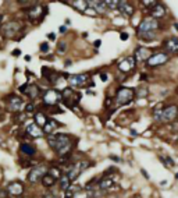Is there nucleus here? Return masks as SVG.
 Returning a JSON list of instances; mask_svg holds the SVG:
<instances>
[{"label": "nucleus", "mask_w": 178, "mask_h": 198, "mask_svg": "<svg viewBox=\"0 0 178 198\" xmlns=\"http://www.w3.org/2000/svg\"><path fill=\"white\" fill-rule=\"evenodd\" d=\"M120 38L122 39V41H127V39H128V34H127V32H121L120 34Z\"/></svg>", "instance_id": "nucleus-42"}, {"label": "nucleus", "mask_w": 178, "mask_h": 198, "mask_svg": "<svg viewBox=\"0 0 178 198\" xmlns=\"http://www.w3.org/2000/svg\"><path fill=\"white\" fill-rule=\"evenodd\" d=\"M58 31H60V34H64V32H66V31H67V28L64 27V25H61V27L58 28Z\"/></svg>", "instance_id": "nucleus-45"}, {"label": "nucleus", "mask_w": 178, "mask_h": 198, "mask_svg": "<svg viewBox=\"0 0 178 198\" xmlns=\"http://www.w3.org/2000/svg\"><path fill=\"white\" fill-rule=\"evenodd\" d=\"M60 180V188L63 190V191H67L70 186H71V182H70V179H68L67 174H61V177L58 179Z\"/></svg>", "instance_id": "nucleus-25"}, {"label": "nucleus", "mask_w": 178, "mask_h": 198, "mask_svg": "<svg viewBox=\"0 0 178 198\" xmlns=\"http://www.w3.org/2000/svg\"><path fill=\"white\" fill-rule=\"evenodd\" d=\"M147 88L146 86H143V85H141V86H138V88H136V91L134 92V94H135L136 95V98H146L147 96Z\"/></svg>", "instance_id": "nucleus-31"}, {"label": "nucleus", "mask_w": 178, "mask_h": 198, "mask_svg": "<svg viewBox=\"0 0 178 198\" xmlns=\"http://www.w3.org/2000/svg\"><path fill=\"white\" fill-rule=\"evenodd\" d=\"M22 29V25H21V22H18V21H10V22H7L4 27H3V35H4L6 38H14L17 35V34L20 32Z\"/></svg>", "instance_id": "nucleus-7"}, {"label": "nucleus", "mask_w": 178, "mask_h": 198, "mask_svg": "<svg viewBox=\"0 0 178 198\" xmlns=\"http://www.w3.org/2000/svg\"><path fill=\"white\" fill-rule=\"evenodd\" d=\"M134 89L131 88H120L117 94H115V103H117V106H125L128 105L130 102L134 99Z\"/></svg>", "instance_id": "nucleus-3"}, {"label": "nucleus", "mask_w": 178, "mask_h": 198, "mask_svg": "<svg viewBox=\"0 0 178 198\" xmlns=\"http://www.w3.org/2000/svg\"><path fill=\"white\" fill-rule=\"evenodd\" d=\"M47 174V167L45 165H39V166H35V167H32L29 173H28V182L32 183V184H35V183L41 182L42 180V177Z\"/></svg>", "instance_id": "nucleus-4"}, {"label": "nucleus", "mask_w": 178, "mask_h": 198, "mask_svg": "<svg viewBox=\"0 0 178 198\" xmlns=\"http://www.w3.org/2000/svg\"><path fill=\"white\" fill-rule=\"evenodd\" d=\"M163 48L166 49V52H168V53H178V38L173 36L166 39L163 43Z\"/></svg>", "instance_id": "nucleus-16"}, {"label": "nucleus", "mask_w": 178, "mask_h": 198, "mask_svg": "<svg viewBox=\"0 0 178 198\" xmlns=\"http://www.w3.org/2000/svg\"><path fill=\"white\" fill-rule=\"evenodd\" d=\"M142 173H143V176H145V177H146V179H149V174H147V172H145V170H143V169H142Z\"/></svg>", "instance_id": "nucleus-49"}, {"label": "nucleus", "mask_w": 178, "mask_h": 198, "mask_svg": "<svg viewBox=\"0 0 178 198\" xmlns=\"http://www.w3.org/2000/svg\"><path fill=\"white\" fill-rule=\"evenodd\" d=\"M88 198H90V197H88Z\"/></svg>", "instance_id": "nucleus-55"}, {"label": "nucleus", "mask_w": 178, "mask_h": 198, "mask_svg": "<svg viewBox=\"0 0 178 198\" xmlns=\"http://www.w3.org/2000/svg\"><path fill=\"white\" fill-rule=\"evenodd\" d=\"M113 186H114V180L110 179V177H103V179L98 183V188H99L100 191H102V190H110Z\"/></svg>", "instance_id": "nucleus-24"}, {"label": "nucleus", "mask_w": 178, "mask_h": 198, "mask_svg": "<svg viewBox=\"0 0 178 198\" xmlns=\"http://www.w3.org/2000/svg\"><path fill=\"white\" fill-rule=\"evenodd\" d=\"M47 144L60 156H68L73 148V141L67 134H52L47 138Z\"/></svg>", "instance_id": "nucleus-1"}, {"label": "nucleus", "mask_w": 178, "mask_h": 198, "mask_svg": "<svg viewBox=\"0 0 178 198\" xmlns=\"http://www.w3.org/2000/svg\"><path fill=\"white\" fill-rule=\"evenodd\" d=\"M22 106V99L17 95H9L6 98V107L9 112H18Z\"/></svg>", "instance_id": "nucleus-10"}, {"label": "nucleus", "mask_w": 178, "mask_h": 198, "mask_svg": "<svg viewBox=\"0 0 178 198\" xmlns=\"http://www.w3.org/2000/svg\"><path fill=\"white\" fill-rule=\"evenodd\" d=\"M46 122H47V117L45 116V113L38 112L36 114H35V124H36V126H39V127L42 126L43 127V126L46 124Z\"/></svg>", "instance_id": "nucleus-26"}, {"label": "nucleus", "mask_w": 178, "mask_h": 198, "mask_svg": "<svg viewBox=\"0 0 178 198\" xmlns=\"http://www.w3.org/2000/svg\"><path fill=\"white\" fill-rule=\"evenodd\" d=\"M95 46H96V48H99V46H100V41H96V42H95Z\"/></svg>", "instance_id": "nucleus-51"}, {"label": "nucleus", "mask_w": 178, "mask_h": 198, "mask_svg": "<svg viewBox=\"0 0 178 198\" xmlns=\"http://www.w3.org/2000/svg\"><path fill=\"white\" fill-rule=\"evenodd\" d=\"M25 131H26V134H28L29 137H33V138H39V137H42V135H43L42 129H41L39 126H36L35 123L28 124V127H26Z\"/></svg>", "instance_id": "nucleus-18"}, {"label": "nucleus", "mask_w": 178, "mask_h": 198, "mask_svg": "<svg viewBox=\"0 0 178 198\" xmlns=\"http://www.w3.org/2000/svg\"><path fill=\"white\" fill-rule=\"evenodd\" d=\"M142 4H143V6H147L149 9H152L153 6L156 4V1H146V0H143V1H142Z\"/></svg>", "instance_id": "nucleus-37"}, {"label": "nucleus", "mask_w": 178, "mask_h": 198, "mask_svg": "<svg viewBox=\"0 0 178 198\" xmlns=\"http://www.w3.org/2000/svg\"><path fill=\"white\" fill-rule=\"evenodd\" d=\"M105 3H106V6H109V9H118V1H117V0H114V1L106 0Z\"/></svg>", "instance_id": "nucleus-35"}, {"label": "nucleus", "mask_w": 178, "mask_h": 198, "mask_svg": "<svg viewBox=\"0 0 178 198\" xmlns=\"http://www.w3.org/2000/svg\"><path fill=\"white\" fill-rule=\"evenodd\" d=\"M41 182H42V184L45 186V187L49 188V187H52V186H54L56 180H54L52 176H49V174H45V176L42 177V180H41Z\"/></svg>", "instance_id": "nucleus-28"}, {"label": "nucleus", "mask_w": 178, "mask_h": 198, "mask_svg": "<svg viewBox=\"0 0 178 198\" xmlns=\"http://www.w3.org/2000/svg\"><path fill=\"white\" fill-rule=\"evenodd\" d=\"M0 22H1V16H0Z\"/></svg>", "instance_id": "nucleus-54"}, {"label": "nucleus", "mask_w": 178, "mask_h": 198, "mask_svg": "<svg viewBox=\"0 0 178 198\" xmlns=\"http://www.w3.org/2000/svg\"><path fill=\"white\" fill-rule=\"evenodd\" d=\"M35 110V106H33V103H28L25 106V113H32Z\"/></svg>", "instance_id": "nucleus-36"}, {"label": "nucleus", "mask_w": 178, "mask_h": 198, "mask_svg": "<svg viewBox=\"0 0 178 198\" xmlns=\"http://www.w3.org/2000/svg\"><path fill=\"white\" fill-rule=\"evenodd\" d=\"M174 27H175V28H177V31H178V24H175V25H174Z\"/></svg>", "instance_id": "nucleus-52"}, {"label": "nucleus", "mask_w": 178, "mask_h": 198, "mask_svg": "<svg viewBox=\"0 0 178 198\" xmlns=\"http://www.w3.org/2000/svg\"><path fill=\"white\" fill-rule=\"evenodd\" d=\"M90 165H93V163H90V162H78V163H75V165L70 169V172L67 173L70 182H74V180L79 176V173H81V172H84L85 169H88Z\"/></svg>", "instance_id": "nucleus-8"}, {"label": "nucleus", "mask_w": 178, "mask_h": 198, "mask_svg": "<svg viewBox=\"0 0 178 198\" xmlns=\"http://www.w3.org/2000/svg\"><path fill=\"white\" fill-rule=\"evenodd\" d=\"M46 11L47 10L43 7V6L36 4V6H33V7H31V9H29V11H28V18H31L32 21H35L36 18L42 20L43 14H45Z\"/></svg>", "instance_id": "nucleus-15"}, {"label": "nucleus", "mask_w": 178, "mask_h": 198, "mask_svg": "<svg viewBox=\"0 0 178 198\" xmlns=\"http://www.w3.org/2000/svg\"><path fill=\"white\" fill-rule=\"evenodd\" d=\"M20 151H21V154H24V155H26V156H33L36 154L35 147L31 144H28V142H22V144L20 145Z\"/></svg>", "instance_id": "nucleus-23"}, {"label": "nucleus", "mask_w": 178, "mask_h": 198, "mask_svg": "<svg viewBox=\"0 0 178 198\" xmlns=\"http://www.w3.org/2000/svg\"><path fill=\"white\" fill-rule=\"evenodd\" d=\"M139 38H141L142 41H145V42H152L155 36H156V32H146V34H138Z\"/></svg>", "instance_id": "nucleus-32"}, {"label": "nucleus", "mask_w": 178, "mask_h": 198, "mask_svg": "<svg viewBox=\"0 0 178 198\" xmlns=\"http://www.w3.org/2000/svg\"><path fill=\"white\" fill-rule=\"evenodd\" d=\"M136 61L134 59V56H130V57H125V59H122L118 63V70L122 71V73H130L134 67H135Z\"/></svg>", "instance_id": "nucleus-14"}, {"label": "nucleus", "mask_w": 178, "mask_h": 198, "mask_svg": "<svg viewBox=\"0 0 178 198\" xmlns=\"http://www.w3.org/2000/svg\"><path fill=\"white\" fill-rule=\"evenodd\" d=\"M150 16H152V18H163V17L166 16V7L162 4H159V3H156V4L153 6L152 9H150Z\"/></svg>", "instance_id": "nucleus-19"}, {"label": "nucleus", "mask_w": 178, "mask_h": 198, "mask_svg": "<svg viewBox=\"0 0 178 198\" xmlns=\"http://www.w3.org/2000/svg\"><path fill=\"white\" fill-rule=\"evenodd\" d=\"M150 56H152V53H150V50H149V49L139 46V48L135 50V56H134V59H135V61H143V60H147Z\"/></svg>", "instance_id": "nucleus-17"}, {"label": "nucleus", "mask_w": 178, "mask_h": 198, "mask_svg": "<svg viewBox=\"0 0 178 198\" xmlns=\"http://www.w3.org/2000/svg\"><path fill=\"white\" fill-rule=\"evenodd\" d=\"M11 54H13V56H21V50H20V49H14Z\"/></svg>", "instance_id": "nucleus-40"}, {"label": "nucleus", "mask_w": 178, "mask_h": 198, "mask_svg": "<svg viewBox=\"0 0 178 198\" xmlns=\"http://www.w3.org/2000/svg\"><path fill=\"white\" fill-rule=\"evenodd\" d=\"M60 101H61V92L56 91V89H47L43 94V103L47 106H54Z\"/></svg>", "instance_id": "nucleus-6"}, {"label": "nucleus", "mask_w": 178, "mask_h": 198, "mask_svg": "<svg viewBox=\"0 0 178 198\" xmlns=\"http://www.w3.org/2000/svg\"><path fill=\"white\" fill-rule=\"evenodd\" d=\"M88 4L95 6L93 9H95L96 13H105L106 11V3L105 1H90V3H88Z\"/></svg>", "instance_id": "nucleus-27"}, {"label": "nucleus", "mask_w": 178, "mask_h": 198, "mask_svg": "<svg viewBox=\"0 0 178 198\" xmlns=\"http://www.w3.org/2000/svg\"><path fill=\"white\" fill-rule=\"evenodd\" d=\"M47 174H49V176H52L54 180H57V179H60V177H61V174H63V173H61V170H60L58 167H50V169L47 170Z\"/></svg>", "instance_id": "nucleus-30"}, {"label": "nucleus", "mask_w": 178, "mask_h": 198, "mask_svg": "<svg viewBox=\"0 0 178 198\" xmlns=\"http://www.w3.org/2000/svg\"><path fill=\"white\" fill-rule=\"evenodd\" d=\"M146 64L149 67H157V66H163L168 61V54L167 53H155L152 54L149 59L146 60Z\"/></svg>", "instance_id": "nucleus-12"}, {"label": "nucleus", "mask_w": 178, "mask_h": 198, "mask_svg": "<svg viewBox=\"0 0 178 198\" xmlns=\"http://www.w3.org/2000/svg\"><path fill=\"white\" fill-rule=\"evenodd\" d=\"M84 13H86V14H92V16H95V14H96V11H95L93 9H86Z\"/></svg>", "instance_id": "nucleus-39"}, {"label": "nucleus", "mask_w": 178, "mask_h": 198, "mask_svg": "<svg viewBox=\"0 0 178 198\" xmlns=\"http://www.w3.org/2000/svg\"><path fill=\"white\" fill-rule=\"evenodd\" d=\"M66 48H67V43L64 42V41H61V42H58V45H57V52L60 54H63L64 52H66Z\"/></svg>", "instance_id": "nucleus-34"}, {"label": "nucleus", "mask_w": 178, "mask_h": 198, "mask_svg": "<svg viewBox=\"0 0 178 198\" xmlns=\"http://www.w3.org/2000/svg\"><path fill=\"white\" fill-rule=\"evenodd\" d=\"M6 193H7V195H11V197H20L24 193V184L18 180L10 182L6 186Z\"/></svg>", "instance_id": "nucleus-9"}, {"label": "nucleus", "mask_w": 178, "mask_h": 198, "mask_svg": "<svg viewBox=\"0 0 178 198\" xmlns=\"http://www.w3.org/2000/svg\"><path fill=\"white\" fill-rule=\"evenodd\" d=\"M157 28H159V22L157 20L152 18V17H147L145 20H142V22L138 27V34H146V32H155Z\"/></svg>", "instance_id": "nucleus-5"}, {"label": "nucleus", "mask_w": 178, "mask_h": 198, "mask_svg": "<svg viewBox=\"0 0 178 198\" xmlns=\"http://www.w3.org/2000/svg\"><path fill=\"white\" fill-rule=\"evenodd\" d=\"M71 64H73V63H71V60H67V61H66V67H70Z\"/></svg>", "instance_id": "nucleus-50"}, {"label": "nucleus", "mask_w": 178, "mask_h": 198, "mask_svg": "<svg viewBox=\"0 0 178 198\" xmlns=\"http://www.w3.org/2000/svg\"><path fill=\"white\" fill-rule=\"evenodd\" d=\"M47 38H49V39H54V38H56V35H54V34H49V35H47Z\"/></svg>", "instance_id": "nucleus-48"}, {"label": "nucleus", "mask_w": 178, "mask_h": 198, "mask_svg": "<svg viewBox=\"0 0 178 198\" xmlns=\"http://www.w3.org/2000/svg\"><path fill=\"white\" fill-rule=\"evenodd\" d=\"M47 50H49V45H47L46 42H45V43H42V45H41V52H43V53H46Z\"/></svg>", "instance_id": "nucleus-38"}, {"label": "nucleus", "mask_w": 178, "mask_h": 198, "mask_svg": "<svg viewBox=\"0 0 178 198\" xmlns=\"http://www.w3.org/2000/svg\"><path fill=\"white\" fill-rule=\"evenodd\" d=\"M7 197V193H6V191H1V190H0V198H6Z\"/></svg>", "instance_id": "nucleus-46"}, {"label": "nucleus", "mask_w": 178, "mask_h": 198, "mask_svg": "<svg viewBox=\"0 0 178 198\" xmlns=\"http://www.w3.org/2000/svg\"><path fill=\"white\" fill-rule=\"evenodd\" d=\"M24 94L28 95L31 99H36V98L39 96V94H41V89H39V86H38L36 84H28Z\"/></svg>", "instance_id": "nucleus-21"}, {"label": "nucleus", "mask_w": 178, "mask_h": 198, "mask_svg": "<svg viewBox=\"0 0 178 198\" xmlns=\"http://www.w3.org/2000/svg\"><path fill=\"white\" fill-rule=\"evenodd\" d=\"M70 4H73V6H75V9L77 10H79V11H85L88 7V1H84V0H79V1H70Z\"/></svg>", "instance_id": "nucleus-29"}, {"label": "nucleus", "mask_w": 178, "mask_h": 198, "mask_svg": "<svg viewBox=\"0 0 178 198\" xmlns=\"http://www.w3.org/2000/svg\"><path fill=\"white\" fill-rule=\"evenodd\" d=\"M61 101L64 102V105L68 107H75L81 101V94L79 92H75L73 88H66L63 92H61Z\"/></svg>", "instance_id": "nucleus-2"}, {"label": "nucleus", "mask_w": 178, "mask_h": 198, "mask_svg": "<svg viewBox=\"0 0 178 198\" xmlns=\"http://www.w3.org/2000/svg\"><path fill=\"white\" fill-rule=\"evenodd\" d=\"M45 198H56V194L54 193H46L45 194Z\"/></svg>", "instance_id": "nucleus-43"}, {"label": "nucleus", "mask_w": 178, "mask_h": 198, "mask_svg": "<svg viewBox=\"0 0 178 198\" xmlns=\"http://www.w3.org/2000/svg\"><path fill=\"white\" fill-rule=\"evenodd\" d=\"M178 117V106L175 105H171V106H167L163 109L162 112V122H166V123H170V122H174L175 119Z\"/></svg>", "instance_id": "nucleus-11"}, {"label": "nucleus", "mask_w": 178, "mask_h": 198, "mask_svg": "<svg viewBox=\"0 0 178 198\" xmlns=\"http://www.w3.org/2000/svg\"><path fill=\"white\" fill-rule=\"evenodd\" d=\"M68 82L71 86H86V82L89 81V75L88 74H71L68 75Z\"/></svg>", "instance_id": "nucleus-13"}, {"label": "nucleus", "mask_w": 178, "mask_h": 198, "mask_svg": "<svg viewBox=\"0 0 178 198\" xmlns=\"http://www.w3.org/2000/svg\"><path fill=\"white\" fill-rule=\"evenodd\" d=\"M100 80H102V81H107V75H106V73H102V74H100Z\"/></svg>", "instance_id": "nucleus-44"}, {"label": "nucleus", "mask_w": 178, "mask_h": 198, "mask_svg": "<svg viewBox=\"0 0 178 198\" xmlns=\"http://www.w3.org/2000/svg\"><path fill=\"white\" fill-rule=\"evenodd\" d=\"M57 126H58V123L56 122V120H54V119H47L46 124L43 126V129H42L43 134H47V135H52V134L54 133V130L57 129Z\"/></svg>", "instance_id": "nucleus-20"}, {"label": "nucleus", "mask_w": 178, "mask_h": 198, "mask_svg": "<svg viewBox=\"0 0 178 198\" xmlns=\"http://www.w3.org/2000/svg\"><path fill=\"white\" fill-rule=\"evenodd\" d=\"M110 159H111V161H115V162H118V161H120V158H118V156H113V155L110 156Z\"/></svg>", "instance_id": "nucleus-47"}, {"label": "nucleus", "mask_w": 178, "mask_h": 198, "mask_svg": "<svg viewBox=\"0 0 178 198\" xmlns=\"http://www.w3.org/2000/svg\"><path fill=\"white\" fill-rule=\"evenodd\" d=\"M164 161H166V162H167V163H166V165H170V166H174V165H175V163H174V162H173V159H171V158H167V159H164Z\"/></svg>", "instance_id": "nucleus-41"}, {"label": "nucleus", "mask_w": 178, "mask_h": 198, "mask_svg": "<svg viewBox=\"0 0 178 198\" xmlns=\"http://www.w3.org/2000/svg\"><path fill=\"white\" fill-rule=\"evenodd\" d=\"M175 179H178V173H177V174H175Z\"/></svg>", "instance_id": "nucleus-53"}, {"label": "nucleus", "mask_w": 178, "mask_h": 198, "mask_svg": "<svg viewBox=\"0 0 178 198\" xmlns=\"http://www.w3.org/2000/svg\"><path fill=\"white\" fill-rule=\"evenodd\" d=\"M118 9H120L121 14H124L125 17H132L134 14V7L127 1H118Z\"/></svg>", "instance_id": "nucleus-22"}, {"label": "nucleus", "mask_w": 178, "mask_h": 198, "mask_svg": "<svg viewBox=\"0 0 178 198\" xmlns=\"http://www.w3.org/2000/svg\"><path fill=\"white\" fill-rule=\"evenodd\" d=\"M162 105H159V106H156L155 109H153V117H155V120H160L162 119Z\"/></svg>", "instance_id": "nucleus-33"}]
</instances>
